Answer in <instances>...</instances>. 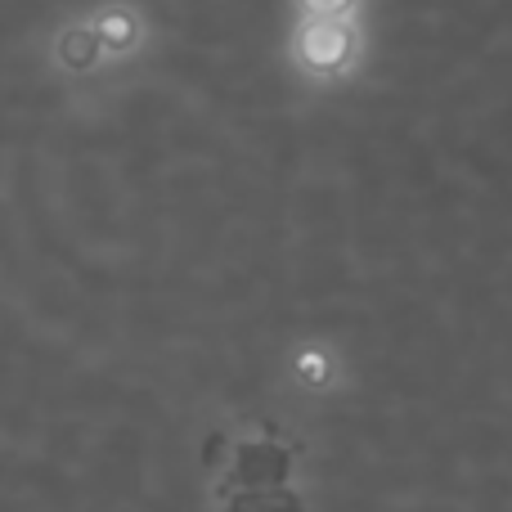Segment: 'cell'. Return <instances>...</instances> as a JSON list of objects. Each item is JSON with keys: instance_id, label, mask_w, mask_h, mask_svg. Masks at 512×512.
Listing matches in <instances>:
<instances>
[{"instance_id": "6da1fadb", "label": "cell", "mask_w": 512, "mask_h": 512, "mask_svg": "<svg viewBox=\"0 0 512 512\" xmlns=\"http://www.w3.org/2000/svg\"><path fill=\"white\" fill-rule=\"evenodd\" d=\"M346 54H351V27L333 23V18L306 23V32H301V59L310 68H337V63H346Z\"/></svg>"}, {"instance_id": "7a4b0ae2", "label": "cell", "mask_w": 512, "mask_h": 512, "mask_svg": "<svg viewBox=\"0 0 512 512\" xmlns=\"http://www.w3.org/2000/svg\"><path fill=\"white\" fill-rule=\"evenodd\" d=\"M95 50H99V32H68L59 54H63V63H72V68H90Z\"/></svg>"}, {"instance_id": "3957f363", "label": "cell", "mask_w": 512, "mask_h": 512, "mask_svg": "<svg viewBox=\"0 0 512 512\" xmlns=\"http://www.w3.org/2000/svg\"><path fill=\"white\" fill-rule=\"evenodd\" d=\"M131 32H135V23H131L126 14H108V18H99V41L126 45V41H131Z\"/></svg>"}, {"instance_id": "277c9868", "label": "cell", "mask_w": 512, "mask_h": 512, "mask_svg": "<svg viewBox=\"0 0 512 512\" xmlns=\"http://www.w3.org/2000/svg\"><path fill=\"white\" fill-rule=\"evenodd\" d=\"M346 5H351V0H306V9L315 18H333V14H342Z\"/></svg>"}]
</instances>
